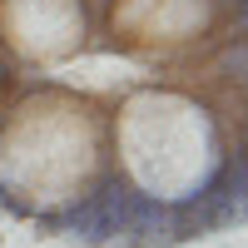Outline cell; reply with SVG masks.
Returning <instances> with one entry per match:
<instances>
[{
  "mask_svg": "<svg viewBox=\"0 0 248 248\" xmlns=\"http://www.w3.org/2000/svg\"><path fill=\"white\" fill-rule=\"evenodd\" d=\"M0 214L65 248L243 229L248 0H0Z\"/></svg>",
  "mask_w": 248,
  "mask_h": 248,
  "instance_id": "6da1fadb",
  "label": "cell"
}]
</instances>
